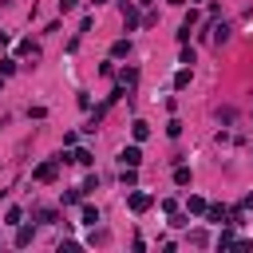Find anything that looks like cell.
I'll use <instances>...</instances> for the list:
<instances>
[{
    "label": "cell",
    "mask_w": 253,
    "mask_h": 253,
    "mask_svg": "<svg viewBox=\"0 0 253 253\" xmlns=\"http://www.w3.org/2000/svg\"><path fill=\"white\" fill-rule=\"evenodd\" d=\"M206 241H210L206 229H194V233H190V245H206Z\"/></svg>",
    "instance_id": "obj_18"
},
{
    "label": "cell",
    "mask_w": 253,
    "mask_h": 253,
    "mask_svg": "<svg viewBox=\"0 0 253 253\" xmlns=\"http://www.w3.org/2000/svg\"><path fill=\"white\" fill-rule=\"evenodd\" d=\"M87 190H99V174H87V178H83V194H87Z\"/></svg>",
    "instance_id": "obj_22"
},
{
    "label": "cell",
    "mask_w": 253,
    "mask_h": 253,
    "mask_svg": "<svg viewBox=\"0 0 253 253\" xmlns=\"http://www.w3.org/2000/svg\"><path fill=\"white\" fill-rule=\"evenodd\" d=\"M119 83H123V87L130 91V87L138 83V71H134V67H123V71H119Z\"/></svg>",
    "instance_id": "obj_6"
},
{
    "label": "cell",
    "mask_w": 253,
    "mask_h": 253,
    "mask_svg": "<svg viewBox=\"0 0 253 253\" xmlns=\"http://www.w3.org/2000/svg\"><path fill=\"white\" fill-rule=\"evenodd\" d=\"M166 4H182V0H166Z\"/></svg>",
    "instance_id": "obj_26"
},
{
    "label": "cell",
    "mask_w": 253,
    "mask_h": 253,
    "mask_svg": "<svg viewBox=\"0 0 253 253\" xmlns=\"http://www.w3.org/2000/svg\"><path fill=\"white\" fill-rule=\"evenodd\" d=\"M20 55H40V47H36L32 40H24V43H20Z\"/></svg>",
    "instance_id": "obj_19"
},
{
    "label": "cell",
    "mask_w": 253,
    "mask_h": 253,
    "mask_svg": "<svg viewBox=\"0 0 253 253\" xmlns=\"http://www.w3.org/2000/svg\"><path fill=\"white\" fill-rule=\"evenodd\" d=\"M0 87H4V75H0Z\"/></svg>",
    "instance_id": "obj_27"
},
{
    "label": "cell",
    "mask_w": 253,
    "mask_h": 253,
    "mask_svg": "<svg viewBox=\"0 0 253 253\" xmlns=\"http://www.w3.org/2000/svg\"><path fill=\"white\" fill-rule=\"evenodd\" d=\"M237 237H233V229H221V237H217V245H233Z\"/></svg>",
    "instance_id": "obj_23"
},
{
    "label": "cell",
    "mask_w": 253,
    "mask_h": 253,
    "mask_svg": "<svg viewBox=\"0 0 253 253\" xmlns=\"http://www.w3.org/2000/svg\"><path fill=\"white\" fill-rule=\"evenodd\" d=\"M130 210L134 213H146L150 210V194H130Z\"/></svg>",
    "instance_id": "obj_5"
},
{
    "label": "cell",
    "mask_w": 253,
    "mask_h": 253,
    "mask_svg": "<svg viewBox=\"0 0 253 253\" xmlns=\"http://www.w3.org/2000/svg\"><path fill=\"white\" fill-rule=\"evenodd\" d=\"M206 217H210L213 225H221V217H225V206H206Z\"/></svg>",
    "instance_id": "obj_10"
},
{
    "label": "cell",
    "mask_w": 253,
    "mask_h": 253,
    "mask_svg": "<svg viewBox=\"0 0 253 253\" xmlns=\"http://www.w3.org/2000/svg\"><path fill=\"white\" fill-rule=\"evenodd\" d=\"M95 4H107V0H95Z\"/></svg>",
    "instance_id": "obj_28"
},
{
    "label": "cell",
    "mask_w": 253,
    "mask_h": 253,
    "mask_svg": "<svg viewBox=\"0 0 253 253\" xmlns=\"http://www.w3.org/2000/svg\"><path fill=\"white\" fill-rule=\"evenodd\" d=\"M16 71V59H0V75H12Z\"/></svg>",
    "instance_id": "obj_24"
},
{
    "label": "cell",
    "mask_w": 253,
    "mask_h": 253,
    "mask_svg": "<svg viewBox=\"0 0 253 253\" xmlns=\"http://www.w3.org/2000/svg\"><path fill=\"white\" fill-rule=\"evenodd\" d=\"M138 182V174H134V166H123V186H134Z\"/></svg>",
    "instance_id": "obj_14"
},
{
    "label": "cell",
    "mask_w": 253,
    "mask_h": 253,
    "mask_svg": "<svg viewBox=\"0 0 253 253\" xmlns=\"http://www.w3.org/2000/svg\"><path fill=\"white\" fill-rule=\"evenodd\" d=\"M71 162H79V166H91L95 158H91V150H75V154H71Z\"/></svg>",
    "instance_id": "obj_13"
},
{
    "label": "cell",
    "mask_w": 253,
    "mask_h": 253,
    "mask_svg": "<svg viewBox=\"0 0 253 253\" xmlns=\"http://www.w3.org/2000/svg\"><path fill=\"white\" fill-rule=\"evenodd\" d=\"M119 8H123V20H126V32H134V28H138V8H134L130 0H123Z\"/></svg>",
    "instance_id": "obj_2"
},
{
    "label": "cell",
    "mask_w": 253,
    "mask_h": 253,
    "mask_svg": "<svg viewBox=\"0 0 253 253\" xmlns=\"http://www.w3.org/2000/svg\"><path fill=\"white\" fill-rule=\"evenodd\" d=\"M166 134H170V138H178V134H182V123H178V119H170V123H166Z\"/></svg>",
    "instance_id": "obj_21"
},
{
    "label": "cell",
    "mask_w": 253,
    "mask_h": 253,
    "mask_svg": "<svg viewBox=\"0 0 253 253\" xmlns=\"http://www.w3.org/2000/svg\"><path fill=\"white\" fill-rule=\"evenodd\" d=\"M20 217H24V210H20V206H12V210H8V217H4V221H8V225H20Z\"/></svg>",
    "instance_id": "obj_16"
},
{
    "label": "cell",
    "mask_w": 253,
    "mask_h": 253,
    "mask_svg": "<svg viewBox=\"0 0 253 253\" xmlns=\"http://www.w3.org/2000/svg\"><path fill=\"white\" fill-rule=\"evenodd\" d=\"M134 142H142V138H150V123H142V119H134Z\"/></svg>",
    "instance_id": "obj_7"
},
{
    "label": "cell",
    "mask_w": 253,
    "mask_h": 253,
    "mask_svg": "<svg viewBox=\"0 0 253 253\" xmlns=\"http://www.w3.org/2000/svg\"><path fill=\"white\" fill-rule=\"evenodd\" d=\"M119 162H123V166H138V162H142V150H138V146H123Z\"/></svg>",
    "instance_id": "obj_3"
},
{
    "label": "cell",
    "mask_w": 253,
    "mask_h": 253,
    "mask_svg": "<svg viewBox=\"0 0 253 253\" xmlns=\"http://www.w3.org/2000/svg\"><path fill=\"white\" fill-rule=\"evenodd\" d=\"M79 198H83V186H79V190H67V194H63V206H75Z\"/></svg>",
    "instance_id": "obj_15"
},
{
    "label": "cell",
    "mask_w": 253,
    "mask_h": 253,
    "mask_svg": "<svg viewBox=\"0 0 253 253\" xmlns=\"http://www.w3.org/2000/svg\"><path fill=\"white\" fill-rule=\"evenodd\" d=\"M186 83H190V67H182V71L174 75V87H186Z\"/></svg>",
    "instance_id": "obj_20"
},
{
    "label": "cell",
    "mask_w": 253,
    "mask_h": 253,
    "mask_svg": "<svg viewBox=\"0 0 253 253\" xmlns=\"http://www.w3.org/2000/svg\"><path fill=\"white\" fill-rule=\"evenodd\" d=\"M83 221L95 225V221H99V210H95V206H83Z\"/></svg>",
    "instance_id": "obj_17"
},
{
    "label": "cell",
    "mask_w": 253,
    "mask_h": 253,
    "mask_svg": "<svg viewBox=\"0 0 253 253\" xmlns=\"http://www.w3.org/2000/svg\"><path fill=\"white\" fill-rule=\"evenodd\" d=\"M75 4H79V0H59V12H71Z\"/></svg>",
    "instance_id": "obj_25"
},
{
    "label": "cell",
    "mask_w": 253,
    "mask_h": 253,
    "mask_svg": "<svg viewBox=\"0 0 253 253\" xmlns=\"http://www.w3.org/2000/svg\"><path fill=\"white\" fill-rule=\"evenodd\" d=\"M186 210H190V213H206V198H198V194H190V202H186Z\"/></svg>",
    "instance_id": "obj_9"
},
{
    "label": "cell",
    "mask_w": 253,
    "mask_h": 253,
    "mask_svg": "<svg viewBox=\"0 0 253 253\" xmlns=\"http://www.w3.org/2000/svg\"><path fill=\"white\" fill-rule=\"evenodd\" d=\"M174 182H178V186H190V182H194V174H190L186 166H178V170H174Z\"/></svg>",
    "instance_id": "obj_11"
},
{
    "label": "cell",
    "mask_w": 253,
    "mask_h": 253,
    "mask_svg": "<svg viewBox=\"0 0 253 253\" xmlns=\"http://www.w3.org/2000/svg\"><path fill=\"white\" fill-rule=\"evenodd\" d=\"M32 241H36V229H32V225H16V245L24 249V245H32Z\"/></svg>",
    "instance_id": "obj_4"
},
{
    "label": "cell",
    "mask_w": 253,
    "mask_h": 253,
    "mask_svg": "<svg viewBox=\"0 0 253 253\" xmlns=\"http://www.w3.org/2000/svg\"><path fill=\"white\" fill-rule=\"evenodd\" d=\"M111 55H115V59H123V55H130V40H115V47H111Z\"/></svg>",
    "instance_id": "obj_8"
},
{
    "label": "cell",
    "mask_w": 253,
    "mask_h": 253,
    "mask_svg": "<svg viewBox=\"0 0 253 253\" xmlns=\"http://www.w3.org/2000/svg\"><path fill=\"white\" fill-rule=\"evenodd\" d=\"M225 40H229V28H225V24H217V28H213V43H217V47H221V43H225Z\"/></svg>",
    "instance_id": "obj_12"
},
{
    "label": "cell",
    "mask_w": 253,
    "mask_h": 253,
    "mask_svg": "<svg viewBox=\"0 0 253 253\" xmlns=\"http://www.w3.org/2000/svg\"><path fill=\"white\" fill-rule=\"evenodd\" d=\"M59 166H63L59 158H55V162H40V166L32 170V178H36V182H55V174H59Z\"/></svg>",
    "instance_id": "obj_1"
}]
</instances>
